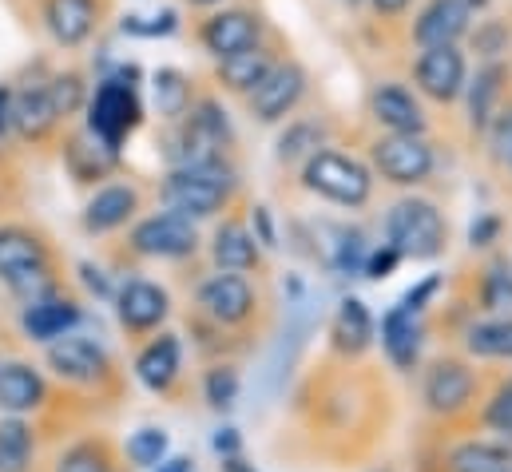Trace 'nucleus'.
I'll use <instances>...</instances> for the list:
<instances>
[{
  "label": "nucleus",
  "mask_w": 512,
  "mask_h": 472,
  "mask_svg": "<svg viewBox=\"0 0 512 472\" xmlns=\"http://www.w3.org/2000/svg\"><path fill=\"white\" fill-rule=\"evenodd\" d=\"M231 167L227 159H207V163H183L163 179V207L183 215V219H211L231 203Z\"/></svg>",
  "instance_id": "nucleus-1"
},
{
  "label": "nucleus",
  "mask_w": 512,
  "mask_h": 472,
  "mask_svg": "<svg viewBox=\"0 0 512 472\" xmlns=\"http://www.w3.org/2000/svg\"><path fill=\"white\" fill-rule=\"evenodd\" d=\"M302 187L314 191L326 203H338V207L358 211L374 195V167L362 163V159H354V155H346V151L318 147L302 163Z\"/></svg>",
  "instance_id": "nucleus-2"
},
{
  "label": "nucleus",
  "mask_w": 512,
  "mask_h": 472,
  "mask_svg": "<svg viewBox=\"0 0 512 472\" xmlns=\"http://www.w3.org/2000/svg\"><path fill=\"white\" fill-rule=\"evenodd\" d=\"M135 80H139V68L128 64V68H120L116 76L100 80L96 92H92L88 104H84V108H88V131H92L100 143H108L112 151H120L124 139L143 123V104H139V96H135Z\"/></svg>",
  "instance_id": "nucleus-3"
},
{
  "label": "nucleus",
  "mask_w": 512,
  "mask_h": 472,
  "mask_svg": "<svg viewBox=\"0 0 512 472\" xmlns=\"http://www.w3.org/2000/svg\"><path fill=\"white\" fill-rule=\"evenodd\" d=\"M0 282L24 302L52 294L48 246L24 227H0Z\"/></svg>",
  "instance_id": "nucleus-4"
},
{
  "label": "nucleus",
  "mask_w": 512,
  "mask_h": 472,
  "mask_svg": "<svg viewBox=\"0 0 512 472\" xmlns=\"http://www.w3.org/2000/svg\"><path fill=\"white\" fill-rule=\"evenodd\" d=\"M445 219L429 199H397L385 215V242L401 254V258H437L445 250Z\"/></svg>",
  "instance_id": "nucleus-5"
},
{
  "label": "nucleus",
  "mask_w": 512,
  "mask_h": 472,
  "mask_svg": "<svg viewBox=\"0 0 512 472\" xmlns=\"http://www.w3.org/2000/svg\"><path fill=\"white\" fill-rule=\"evenodd\" d=\"M370 167L393 187H421L437 171V155L425 135L385 131L370 143Z\"/></svg>",
  "instance_id": "nucleus-6"
},
{
  "label": "nucleus",
  "mask_w": 512,
  "mask_h": 472,
  "mask_svg": "<svg viewBox=\"0 0 512 472\" xmlns=\"http://www.w3.org/2000/svg\"><path fill=\"white\" fill-rule=\"evenodd\" d=\"M266 32L270 24L262 20V12L247 8V4H219L211 8L203 20H199V44L207 56L223 60V56H235V52H247L255 44H266Z\"/></svg>",
  "instance_id": "nucleus-7"
},
{
  "label": "nucleus",
  "mask_w": 512,
  "mask_h": 472,
  "mask_svg": "<svg viewBox=\"0 0 512 472\" xmlns=\"http://www.w3.org/2000/svg\"><path fill=\"white\" fill-rule=\"evenodd\" d=\"M469 80V60L461 44H441V48H421L413 60V84L425 100L433 104H457Z\"/></svg>",
  "instance_id": "nucleus-8"
},
{
  "label": "nucleus",
  "mask_w": 512,
  "mask_h": 472,
  "mask_svg": "<svg viewBox=\"0 0 512 472\" xmlns=\"http://www.w3.org/2000/svg\"><path fill=\"white\" fill-rule=\"evenodd\" d=\"M306 88H310L306 68H302L298 60L282 56V60L266 72V80L247 96V108H251V116H255L258 123H282V119L294 116V108L302 104Z\"/></svg>",
  "instance_id": "nucleus-9"
},
{
  "label": "nucleus",
  "mask_w": 512,
  "mask_h": 472,
  "mask_svg": "<svg viewBox=\"0 0 512 472\" xmlns=\"http://www.w3.org/2000/svg\"><path fill=\"white\" fill-rule=\"evenodd\" d=\"M131 246L147 258H187V254H195L199 235H195L191 219H183L175 211H159V215H147L143 223H135Z\"/></svg>",
  "instance_id": "nucleus-10"
},
{
  "label": "nucleus",
  "mask_w": 512,
  "mask_h": 472,
  "mask_svg": "<svg viewBox=\"0 0 512 472\" xmlns=\"http://www.w3.org/2000/svg\"><path fill=\"white\" fill-rule=\"evenodd\" d=\"M473 28V12L461 0H425L413 16V44L417 48H441V44H461Z\"/></svg>",
  "instance_id": "nucleus-11"
},
{
  "label": "nucleus",
  "mask_w": 512,
  "mask_h": 472,
  "mask_svg": "<svg viewBox=\"0 0 512 472\" xmlns=\"http://www.w3.org/2000/svg\"><path fill=\"white\" fill-rule=\"evenodd\" d=\"M473 393H477V377L461 361H437V365H429L425 385H421V397H425L429 413H437V417H453V413L469 409Z\"/></svg>",
  "instance_id": "nucleus-12"
},
{
  "label": "nucleus",
  "mask_w": 512,
  "mask_h": 472,
  "mask_svg": "<svg viewBox=\"0 0 512 472\" xmlns=\"http://www.w3.org/2000/svg\"><path fill=\"white\" fill-rule=\"evenodd\" d=\"M40 20L52 44L80 48L100 24V0H40Z\"/></svg>",
  "instance_id": "nucleus-13"
},
{
  "label": "nucleus",
  "mask_w": 512,
  "mask_h": 472,
  "mask_svg": "<svg viewBox=\"0 0 512 472\" xmlns=\"http://www.w3.org/2000/svg\"><path fill=\"white\" fill-rule=\"evenodd\" d=\"M199 306H203L219 326H239V322H247L251 310H255V290H251V282H247L243 274L223 270V274H215V278H207V282L199 286Z\"/></svg>",
  "instance_id": "nucleus-14"
},
{
  "label": "nucleus",
  "mask_w": 512,
  "mask_h": 472,
  "mask_svg": "<svg viewBox=\"0 0 512 472\" xmlns=\"http://www.w3.org/2000/svg\"><path fill=\"white\" fill-rule=\"evenodd\" d=\"M509 64L505 60H481L477 72H469L465 80V112H469V127L473 131H485L489 119L501 112V100H505V88H509Z\"/></svg>",
  "instance_id": "nucleus-15"
},
{
  "label": "nucleus",
  "mask_w": 512,
  "mask_h": 472,
  "mask_svg": "<svg viewBox=\"0 0 512 472\" xmlns=\"http://www.w3.org/2000/svg\"><path fill=\"white\" fill-rule=\"evenodd\" d=\"M370 116H374L378 127L397 131V135H425L429 131L421 100L405 84H393V80H385L370 92Z\"/></svg>",
  "instance_id": "nucleus-16"
},
{
  "label": "nucleus",
  "mask_w": 512,
  "mask_h": 472,
  "mask_svg": "<svg viewBox=\"0 0 512 472\" xmlns=\"http://www.w3.org/2000/svg\"><path fill=\"white\" fill-rule=\"evenodd\" d=\"M48 365L64 377V381H100L104 369H108V357L104 350L92 342V338H76V334H64L56 342H48Z\"/></svg>",
  "instance_id": "nucleus-17"
},
{
  "label": "nucleus",
  "mask_w": 512,
  "mask_h": 472,
  "mask_svg": "<svg viewBox=\"0 0 512 472\" xmlns=\"http://www.w3.org/2000/svg\"><path fill=\"white\" fill-rule=\"evenodd\" d=\"M282 56L270 48V44H255V48H247V52H235V56H223V60H215V80L227 88V92H235V96H251L258 84L266 80V72L278 64Z\"/></svg>",
  "instance_id": "nucleus-18"
},
{
  "label": "nucleus",
  "mask_w": 512,
  "mask_h": 472,
  "mask_svg": "<svg viewBox=\"0 0 512 472\" xmlns=\"http://www.w3.org/2000/svg\"><path fill=\"white\" fill-rule=\"evenodd\" d=\"M421 310L397 302L382 318V350L397 369H413L421 357Z\"/></svg>",
  "instance_id": "nucleus-19"
},
{
  "label": "nucleus",
  "mask_w": 512,
  "mask_h": 472,
  "mask_svg": "<svg viewBox=\"0 0 512 472\" xmlns=\"http://www.w3.org/2000/svg\"><path fill=\"white\" fill-rule=\"evenodd\" d=\"M20 326H24V334H28L32 342H56V338H64V334H72V330L80 326V306H76L72 298L48 294V298L28 302Z\"/></svg>",
  "instance_id": "nucleus-20"
},
{
  "label": "nucleus",
  "mask_w": 512,
  "mask_h": 472,
  "mask_svg": "<svg viewBox=\"0 0 512 472\" xmlns=\"http://www.w3.org/2000/svg\"><path fill=\"white\" fill-rule=\"evenodd\" d=\"M139 211V195L131 183H112V187H100L88 207H84V231L88 235H108L116 227H124L131 215Z\"/></svg>",
  "instance_id": "nucleus-21"
},
{
  "label": "nucleus",
  "mask_w": 512,
  "mask_h": 472,
  "mask_svg": "<svg viewBox=\"0 0 512 472\" xmlns=\"http://www.w3.org/2000/svg\"><path fill=\"white\" fill-rule=\"evenodd\" d=\"M116 306H120V322L135 330V334H143V330H155L163 318H167V290L163 286H155V282H143V278H135L128 282L124 290H120V298H116Z\"/></svg>",
  "instance_id": "nucleus-22"
},
{
  "label": "nucleus",
  "mask_w": 512,
  "mask_h": 472,
  "mask_svg": "<svg viewBox=\"0 0 512 472\" xmlns=\"http://www.w3.org/2000/svg\"><path fill=\"white\" fill-rule=\"evenodd\" d=\"M56 123H60V112L48 96V84L12 92V131L20 139H44V135H52Z\"/></svg>",
  "instance_id": "nucleus-23"
},
{
  "label": "nucleus",
  "mask_w": 512,
  "mask_h": 472,
  "mask_svg": "<svg viewBox=\"0 0 512 472\" xmlns=\"http://www.w3.org/2000/svg\"><path fill=\"white\" fill-rule=\"evenodd\" d=\"M330 342L342 357H358L374 346V318L362 298H346L330 322Z\"/></svg>",
  "instance_id": "nucleus-24"
},
{
  "label": "nucleus",
  "mask_w": 512,
  "mask_h": 472,
  "mask_svg": "<svg viewBox=\"0 0 512 472\" xmlns=\"http://www.w3.org/2000/svg\"><path fill=\"white\" fill-rule=\"evenodd\" d=\"M179 365H183L179 338H175V334H159L143 354L135 357V377H139L151 393H163V389H171V385H175Z\"/></svg>",
  "instance_id": "nucleus-25"
},
{
  "label": "nucleus",
  "mask_w": 512,
  "mask_h": 472,
  "mask_svg": "<svg viewBox=\"0 0 512 472\" xmlns=\"http://www.w3.org/2000/svg\"><path fill=\"white\" fill-rule=\"evenodd\" d=\"M40 401H44V381L32 365H24V361L0 365V409L4 413L20 417V413L36 409Z\"/></svg>",
  "instance_id": "nucleus-26"
},
{
  "label": "nucleus",
  "mask_w": 512,
  "mask_h": 472,
  "mask_svg": "<svg viewBox=\"0 0 512 472\" xmlns=\"http://www.w3.org/2000/svg\"><path fill=\"white\" fill-rule=\"evenodd\" d=\"M211 254H215V262H219V270L243 274V270H251L258 262V242L243 223H223V227L215 231Z\"/></svg>",
  "instance_id": "nucleus-27"
},
{
  "label": "nucleus",
  "mask_w": 512,
  "mask_h": 472,
  "mask_svg": "<svg viewBox=\"0 0 512 472\" xmlns=\"http://www.w3.org/2000/svg\"><path fill=\"white\" fill-rule=\"evenodd\" d=\"M151 92H155V108H159V116L171 119V123H179V119L187 116V108L195 104V96H191V80H187L179 68H159V72L151 76Z\"/></svg>",
  "instance_id": "nucleus-28"
},
{
  "label": "nucleus",
  "mask_w": 512,
  "mask_h": 472,
  "mask_svg": "<svg viewBox=\"0 0 512 472\" xmlns=\"http://www.w3.org/2000/svg\"><path fill=\"white\" fill-rule=\"evenodd\" d=\"M512 453L505 445L489 441H465L449 453V472H509Z\"/></svg>",
  "instance_id": "nucleus-29"
},
{
  "label": "nucleus",
  "mask_w": 512,
  "mask_h": 472,
  "mask_svg": "<svg viewBox=\"0 0 512 472\" xmlns=\"http://www.w3.org/2000/svg\"><path fill=\"white\" fill-rule=\"evenodd\" d=\"M322 139L326 135H322V123L318 119H290L286 131L278 135V151L274 155H278V163H298V159L306 163L318 147H326Z\"/></svg>",
  "instance_id": "nucleus-30"
},
{
  "label": "nucleus",
  "mask_w": 512,
  "mask_h": 472,
  "mask_svg": "<svg viewBox=\"0 0 512 472\" xmlns=\"http://www.w3.org/2000/svg\"><path fill=\"white\" fill-rule=\"evenodd\" d=\"M32 461V429L20 417L0 421V472H28Z\"/></svg>",
  "instance_id": "nucleus-31"
},
{
  "label": "nucleus",
  "mask_w": 512,
  "mask_h": 472,
  "mask_svg": "<svg viewBox=\"0 0 512 472\" xmlns=\"http://www.w3.org/2000/svg\"><path fill=\"white\" fill-rule=\"evenodd\" d=\"M465 346L473 357H501V361L512 357V318H493V322L473 326Z\"/></svg>",
  "instance_id": "nucleus-32"
},
{
  "label": "nucleus",
  "mask_w": 512,
  "mask_h": 472,
  "mask_svg": "<svg viewBox=\"0 0 512 472\" xmlns=\"http://www.w3.org/2000/svg\"><path fill=\"white\" fill-rule=\"evenodd\" d=\"M465 40L473 44V52L481 60H505V52L512 48V28L509 20H501V16H485V20H477L469 28Z\"/></svg>",
  "instance_id": "nucleus-33"
},
{
  "label": "nucleus",
  "mask_w": 512,
  "mask_h": 472,
  "mask_svg": "<svg viewBox=\"0 0 512 472\" xmlns=\"http://www.w3.org/2000/svg\"><path fill=\"white\" fill-rule=\"evenodd\" d=\"M48 96H52V104H56L60 119H68L88 104V84H84L80 72H56V76L48 80Z\"/></svg>",
  "instance_id": "nucleus-34"
},
{
  "label": "nucleus",
  "mask_w": 512,
  "mask_h": 472,
  "mask_svg": "<svg viewBox=\"0 0 512 472\" xmlns=\"http://www.w3.org/2000/svg\"><path fill=\"white\" fill-rule=\"evenodd\" d=\"M481 306H485L489 314H512V266L509 262H493V266L485 270Z\"/></svg>",
  "instance_id": "nucleus-35"
},
{
  "label": "nucleus",
  "mask_w": 512,
  "mask_h": 472,
  "mask_svg": "<svg viewBox=\"0 0 512 472\" xmlns=\"http://www.w3.org/2000/svg\"><path fill=\"white\" fill-rule=\"evenodd\" d=\"M128 457H131V465H139V469H155V465L167 457V433H159V429H139L128 441Z\"/></svg>",
  "instance_id": "nucleus-36"
},
{
  "label": "nucleus",
  "mask_w": 512,
  "mask_h": 472,
  "mask_svg": "<svg viewBox=\"0 0 512 472\" xmlns=\"http://www.w3.org/2000/svg\"><path fill=\"white\" fill-rule=\"evenodd\" d=\"M56 472H112V461L100 445H76L56 461Z\"/></svg>",
  "instance_id": "nucleus-37"
},
{
  "label": "nucleus",
  "mask_w": 512,
  "mask_h": 472,
  "mask_svg": "<svg viewBox=\"0 0 512 472\" xmlns=\"http://www.w3.org/2000/svg\"><path fill=\"white\" fill-rule=\"evenodd\" d=\"M124 32L131 36H147V40H155V36H171V32H179V12L175 8H163V12H155V16H128L124 20Z\"/></svg>",
  "instance_id": "nucleus-38"
},
{
  "label": "nucleus",
  "mask_w": 512,
  "mask_h": 472,
  "mask_svg": "<svg viewBox=\"0 0 512 472\" xmlns=\"http://www.w3.org/2000/svg\"><path fill=\"white\" fill-rule=\"evenodd\" d=\"M207 401L215 405V409H227V405H235V397H239V373L235 369H227V365H219V369H211L207 373Z\"/></svg>",
  "instance_id": "nucleus-39"
},
{
  "label": "nucleus",
  "mask_w": 512,
  "mask_h": 472,
  "mask_svg": "<svg viewBox=\"0 0 512 472\" xmlns=\"http://www.w3.org/2000/svg\"><path fill=\"white\" fill-rule=\"evenodd\" d=\"M485 425L497 433H512V377L493 393V401L485 405Z\"/></svg>",
  "instance_id": "nucleus-40"
},
{
  "label": "nucleus",
  "mask_w": 512,
  "mask_h": 472,
  "mask_svg": "<svg viewBox=\"0 0 512 472\" xmlns=\"http://www.w3.org/2000/svg\"><path fill=\"white\" fill-rule=\"evenodd\" d=\"M401 262V254L389 246V242H382L378 250H370L366 254V262H362V270H366V278H385V274H393V266Z\"/></svg>",
  "instance_id": "nucleus-41"
},
{
  "label": "nucleus",
  "mask_w": 512,
  "mask_h": 472,
  "mask_svg": "<svg viewBox=\"0 0 512 472\" xmlns=\"http://www.w3.org/2000/svg\"><path fill=\"white\" fill-rule=\"evenodd\" d=\"M251 235H255V242L258 246H278V238H274V223H270V211L266 207H255L251 211Z\"/></svg>",
  "instance_id": "nucleus-42"
},
{
  "label": "nucleus",
  "mask_w": 512,
  "mask_h": 472,
  "mask_svg": "<svg viewBox=\"0 0 512 472\" xmlns=\"http://www.w3.org/2000/svg\"><path fill=\"white\" fill-rule=\"evenodd\" d=\"M497 235H501V219H497V215H485V219H477V223L469 227V242H473V246H489Z\"/></svg>",
  "instance_id": "nucleus-43"
},
{
  "label": "nucleus",
  "mask_w": 512,
  "mask_h": 472,
  "mask_svg": "<svg viewBox=\"0 0 512 472\" xmlns=\"http://www.w3.org/2000/svg\"><path fill=\"white\" fill-rule=\"evenodd\" d=\"M370 8H374V16H382V20H401L409 8H413V0H366Z\"/></svg>",
  "instance_id": "nucleus-44"
},
{
  "label": "nucleus",
  "mask_w": 512,
  "mask_h": 472,
  "mask_svg": "<svg viewBox=\"0 0 512 472\" xmlns=\"http://www.w3.org/2000/svg\"><path fill=\"white\" fill-rule=\"evenodd\" d=\"M239 449H243V441H239L235 429H219V433H215V453H223V457H239Z\"/></svg>",
  "instance_id": "nucleus-45"
},
{
  "label": "nucleus",
  "mask_w": 512,
  "mask_h": 472,
  "mask_svg": "<svg viewBox=\"0 0 512 472\" xmlns=\"http://www.w3.org/2000/svg\"><path fill=\"white\" fill-rule=\"evenodd\" d=\"M433 290H437V278H425V282H421L417 290H409L401 302H405V306H413V310H425V298H429Z\"/></svg>",
  "instance_id": "nucleus-46"
},
{
  "label": "nucleus",
  "mask_w": 512,
  "mask_h": 472,
  "mask_svg": "<svg viewBox=\"0 0 512 472\" xmlns=\"http://www.w3.org/2000/svg\"><path fill=\"white\" fill-rule=\"evenodd\" d=\"M12 131V88L0 84V135Z\"/></svg>",
  "instance_id": "nucleus-47"
},
{
  "label": "nucleus",
  "mask_w": 512,
  "mask_h": 472,
  "mask_svg": "<svg viewBox=\"0 0 512 472\" xmlns=\"http://www.w3.org/2000/svg\"><path fill=\"white\" fill-rule=\"evenodd\" d=\"M155 472H195V469H191V461H187V457H171V461L163 457V461L155 465Z\"/></svg>",
  "instance_id": "nucleus-48"
},
{
  "label": "nucleus",
  "mask_w": 512,
  "mask_h": 472,
  "mask_svg": "<svg viewBox=\"0 0 512 472\" xmlns=\"http://www.w3.org/2000/svg\"><path fill=\"white\" fill-rule=\"evenodd\" d=\"M461 4H465L473 16H481V12H489V4H493V0H461Z\"/></svg>",
  "instance_id": "nucleus-49"
},
{
  "label": "nucleus",
  "mask_w": 512,
  "mask_h": 472,
  "mask_svg": "<svg viewBox=\"0 0 512 472\" xmlns=\"http://www.w3.org/2000/svg\"><path fill=\"white\" fill-rule=\"evenodd\" d=\"M191 8H219V4H227V0H187Z\"/></svg>",
  "instance_id": "nucleus-50"
},
{
  "label": "nucleus",
  "mask_w": 512,
  "mask_h": 472,
  "mask_svg": "<svg viewBox=\"0 0 512 472\" xmlns=\"http://www.w3.org/2000/svg\"><path fill=\"white\" fill-rule=\"evenodd\" d=\"M338 4H346V8H358V4H366V0H338Z\"/></svg>",
  "instance_id": "nucleus-51"
},
{
  "label": "nucleus",
  "mask_w": 512,
  "mask_h": 472,
  "mask_svg": "<svg viewBox=\"0 0 512 472\" xmlns=\"http://www.w3.org/2000/svg\"><path fill=\"white\" fill-rule=\"evenodd\" d=\"M505 163H509V171H512V139H509V151H505Z\"/></svg>",
  "instance_id": "nucleus-52"
},
{
  "label": "nucleus",
  "mask_w": 512,
  "mask_h": 472,
  "mask_svg": "<svg viewBox=\"0 0 512 472\" xmlns=\"http://www.w3.org/2000/svg\"><path fill=\"white\" fill-rule=\"evenodd\" d=\"M509 472H512V469H509Z\"/></svg>",
  "instance_id": "nucleus-53"
}]
</instances>
